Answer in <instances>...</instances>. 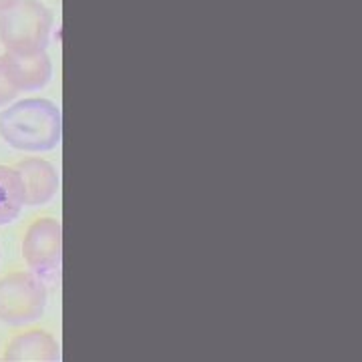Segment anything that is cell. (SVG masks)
<instances>
[{
	"instance_id": "6da1fadb",
	"label": "cell",
	"mask_w": 362,
	"mask_h": 362,
	"mask_svg": "<svg viewBox=\"0 0 362 362\" xmlns=\"http://www.w3.org/2000/svg\"><path fill=\"white\" fill-rule=\"evenodd\" d=\"M0 137L28 153L54 149L63 137L61 109L49 99H25L0 113Z\"/></svg>"
},
{
	"instance_id": "7a4b0ae2",
	"label": "cell",
	"mask_w": 362,
	"mask_h": 362,
	"mask_svg": "<svg viewBox=\"0 0 362 362\" xmlns=\"http://www.w3.org/2000/svg\"><path fill=\"white\" fill-rule=\"evenodd\" d=\"M52 13L39 0H18L0 13V42L6 52L35 54L47 49Z\"/></svg>"
},
{
	"instance_id": "3957f363",
	"label": "cell",
	"mask_w": 362,
	"mask_h": 362,
	"mask_svg": "<svg viewBox=\"0 0 362 362\" xmlns=\"http://www.w3.org/2000/svg\"><path fill=\"white\" fill-rule=\"evenodd\" d=\"M47 284L33 272H13L0 280V322L25 326L47 308Z\"/></svg>"
},
{
	"instance_id": "277c9868",
	"label": "cell",
	"mask_w": 362,
	"mask_h": 362,
	"mask_svg": "<svg viewBox=\"0 0 362 362\" xmlns=\"http://www.w3.org/2000/svg\"><path fill=\"white\" fill-rule=\"evenodd\" d=\"M23 258L45 284H59L63 270V226L54 218L35 220L23 238Z\"/></svg>"
},
{
	"instance_id": "5b68a950",
	"label": "cell",
	"mask_w": 362,
	"mask_h": 362,
	"mask_svg": "<svg viewBox=\"0 0 362 362\" xmlns=\"http://www.w3.org/2000/svg\"><path fill=\"white\" fill-rule=\"evenodd\" d=\"M25 183L26 206L37 207L49 204L59 192V173L47 159L30 157L14 165Z\"/></svg>"
},
{
	"instance_id": "8992f818",
	"label": "cell",
	"mask_w": 362,
	"mask_h": 362,
	"mask_svg": "<svg viewBox=\"0 0 362 362\" xmlns=\"http://www.w3.org/2000/svg\"><path fill=\"white\" fill-rule=\"evenodd\" d=\"M4 65L16 90L42 89L52 77V65L45 51L35 54H14L4 52Z\"/></svg>"
},
{
	"instance_id": "52a82bcc",
	"label": "cell",
	"mask_w": 362,
	"mask_h": 362,
	"mask_svg": "<svg viewBox=\"0 0 362 362\" xmlns=\"http://www.w3.org/2000/svg\"><path fill=\"white\" fill-rule=\"evenodd\" d=\"M4 361L54 362L61 361V346L47 330H26L13 337L4 350Z\"/></svg>"
},
{
	"instance_id": "ba28073f",
	"label": "cell",
	"mask_w": 362,
	"mask_h": 362,
	"mask_svg": "<svg viewBox=\"0 0 362 362\" xmlns=\"http://www.w3.org/2000/svg\"><path fill=\"white\" fill-rule=\"evenodd\" d=\"M26 206L25 183L16 168L0 165V226L13 223Z\"/></svg>"
},
{
	"instance_id": "9c48e42d",
	"label": "cell",
	"mask_w": 362,
	"mask_h": 362,
	"mask_svg": "<svg viewBox=\"0 0 362 362\" xmlns=\"http://www.w3.org/2000/svg\"><path fill=\"white\" fill-rule=\"evenodd\" d=\"M18 90L13 85V81L8 77V71L4 65V57L0 54V107H8L16 99Z\"/></svg>"
},
{
	"instance_id": "30bf717a",
	"label": "cell",
	"mask_w": 362,
	"mask_h": 362,
	"mask_svg": "<svg viewBox=\"0 0 362 362\" xmlns=\"http://www.w3.org/2000/svg\"><path fill=\"white\" fill-rule=\"evenodd\" d=\"M18 0H0V13L2 11H6V8H11L13 4H16Z\"/></svg>"
}]
</instances>
